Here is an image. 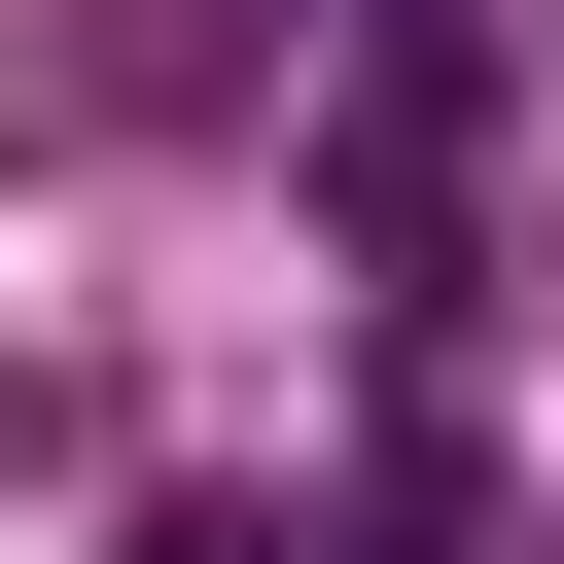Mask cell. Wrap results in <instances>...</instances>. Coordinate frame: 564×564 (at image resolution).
Wrapping results in <instances>:
<instances>
[{"label":"cell","mask_w":564,"mask_h":564,"mask_svg":"<svg viewBox=\"0 0 564 564\" xmlns=\"http://www.w3.org/2000/svg\"><path fill=\"white\" fill-rule=\"evenodd\" d=\"M141 564H317V529H141Z\"/></svg>","instance_id":"6da1fadb"}]
</instances>
